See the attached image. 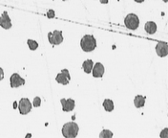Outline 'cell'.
I'll return each mask as SVG.
<instances>
[{
	"label": "cell",
	"instance_id": "obj_1",
	"mask_svg": "<svg viewBox=\"0 0 168 138\" xmlns=\"http://www.w3.org/2000/svg\"><path fill=\"white\" fill-rule=\"evenodd\" d=\"M80 127L75 122H69L63 125L62 127V135L65 138H75L78 134Z\"/></svg>",
	"mask_w": 168,
	"mask_h": 138
},
{
	"label": "cell",
	"instance_id": "obj_3",
	"mask_svg": "<svg viewBox=\"0 0 168 138\" xmlns=\"http://www.w3.org/2000/svg\"><path fill=\"white\" fill-rule=\"evenodd\" d=\"M124 24L127 29L129 30H137L140 26V19L137 15L135 14H129L127 15L124 19Z\"/></svg>",
	"mask_w": 168,
	"mask_h": 138
},
{
	"label": "cell",
	"instance_id": "obj_7",
	"mask_svg": "<svg viewBox=\"0 0 168 138\" xmlns=\"http://www.w3.org/2000/svg\"><path fill=\"white\" fill-rule=\"evenodd\" d=\"M10 83H11V86L13 88H15V87H19L21 85H24L25 84V80L23 78L20 77L18 73H14L12 76H11V79H10Z\"/></svg>",
	"mask_w": 168,
	"mask_h": 138
},
{
	"label": "cell",
	"instance_id": "obj_2",
	"mask_svg": "<svg viewBox=\"0 0 168 138\" xmlns=\"http://www.w3.org/2000/svg\"><path fill=\"white\" fill-rule=\"evenodd\" d=\"M80 46L84 52H92L96 47V41L92 35H85L80 41Z\"/></svg>",
	"mask_w": 168,
	"mask_h": 138
},
{
	"label": "cell",
	"instance_id": "obj_13",
	"mask_svg": "<svg viewBox=\"0 0 168 138\" xmlns=\"http://www.w3.org/2000/svg\"><path fill=\"white\" fill-rule=\"evenodd\" d=\"M134 105L137 108H141V107L144 106V105H145V97H143L141 95H137L135 97V99H134Z\"/></svg>",
	"mask_w": 168,
	"mask_h": 138
},
{
	"label": "cell",
	"instance_id": "obj_8",
	"mask_svg": "<svg viewBox=\"0 0 168 138\" xmlns=\"http://www.w3.org/2000/svg\"><path fill=\"white\" fill-rule=\"evenodd\" d=\"M12 20L8 15V12H3L2 15L0 16V26L5 30H9V29L12 28Z\"/></svg>",
	"mask_w": 168,
	"mask_h": 138
},
{
	"label": "cell",
	"instance_id": "obj_18",
	"mask_svg": "<svg viewBox=\"0 0 168 138\" xmlns=\"http://www.w3.org/2000/svg\"><path fill=\"white\" fill-rule=\"evenodd\" d=\"M40 105H41V99L39 97H35L34 99V106L35 107H38V106H40Z\"/></svg>",
	"mask_w": 168,
	"mask_h": 138
},
{
	"label": "cell",
	"instance_id": "obj_16",
	"mask_svg": "<svg viewBox=\"0 0 168 138\" xmlns=\"http://www.w3.org/2000/svg\"><path fill=\"white\" fill-rule=\"evenodd\" d=\"M27 43H28V46H29V48H30V50H32V51L36 50L37 47H38L37 41H33V39H28V41H27Z\"/></svg>",
	"mask_w": 168,
	"mask_h": 138
},
{
	"label": "cell",
	"instance_id": "obj_14",
	"mask_svg": "<svg viewBox=\"0 0 168 138\" xmlns=\"http://www.w3.org/2000/svg\"><path fill=\"white\" fill-rule=\"evenodd\" d=\"M93 66H94V62L92 60H87L82 63V69L87 74H90L92 72Z\"/></svg>",
	"mask_w": 168,
	"mask_h": 138
},
{
	"label": "cell",
	"instance_id": "obj_20",
	"mask_svg": "<svg viewBox=\"0 0 168 138\" xmlns=\"http://www.w3.org/2000/svg\"><path fill=\"white\" fill-rule=\"evenodd\" d=\"M160 136L162 138H168V127H165V129L162 131V132H161Z\"/></svg>",
	"mask_w": 168,
	"mask_h": 138
},
{
	"label": "cell",
	"instance_id": "obj_26",
	"mask_svg": "<svg viewBox=\"0 0 168 138\" xmlns=\"http://www.w3.org/2000/svg\"><path fill=\"white\" fill-rule=\"evenodd\" d=\"M63 1H66V0H63Z\"/></svg>",
	"mask_w": 168,
	"mask_h": 138
},
{
	"label": "cell",
	"instance_id": "obj_15",
	"mask_svg": "<svg viewBox=\"0 0 168 138\" xmlns=\"http://www.w3.org/2000/svg\"><path fill=\"white\" fill-rule=\"evenodd\" d=\"M103 107H104V110L106 111L111 112V111L114 110L115 106H114V103H113L112 100H110V99H105L104 102H103Z\"/></svg>",
	"mask_w": 168,
	"mask_h": 138
},
{
	"label": "cell",
	"instance_id": "obj_24",
	"mask_svg": "<svg viewBox=\"0 0 168 138\" xmlns=\"http://www.w3.org/2000/svg\"><path fill=\"white\" fill-rule=\"evenodd\" d=\"M14 108L15 110V108H17V103L16 102H14Z\"/></svg>",
	"mask_w": 168,
	"mask_h": 138
},
{
	"label": "cell",
	"instance_id": "obj_17",
	"mask_svg": "<svg viewBox=\"0 0 168 138\" xmlns=\"http://www.w3.org/2000/svg\"><path fill=\"white\" fill-rule=\"evenodd\" d=\"M113 136V132L109 130H103L100 133V138H111Z\"/></svg>",
	"mask_w": 168,
	"mask_h": 138
},
{
	"label": "cell",
	"instance_id": "obj_22",
	"mask_svg": "<svg viewBox=\"0 0 168 138\" xmlns=\"http://www.w3.org/2000/svg\"><path fill=\"white\" fill-rule=\"evenodd\" d=\"M108 1H109V0H100V2L101 4H107Z\"/></svg>",
	"mask_w": 168,
	"mask_h": 138
},
{
	"label": "cell",
	"instance_id": "obj_11",
	"mask_svg": "<svg viewBox=\"0 0 168 138\" xmlns=\"http://www.w3.org/2000/svg\"><path fill=\"white\" fill-rule=\"evenodd\" d=\"M104 66L100 63H96L95 66H93L92 69V73L94 78H101L104 74Z\"/></svg>",
	"mask_w": 168,
	"mask_h": 138
},
{
	"label": "cell",
	"instance_id": "obj_6",
	"mask_svg": "<svg viewBox=\"0 0 168 138\" xmlns=\"http://www.w3.org/2000/svg\"><path fill=\"white\" fill-rule=\"evenodd\" d=\"M18 108H19V112L22 115H26L28 114L29 112H31V110H32V104L30 102V100L28 98H22L19 102V106H18Z\"/></svg>",
	"mask_w": 168,
	"mask_h": 138
},
{
	"label": "cell",
	"instance_id": "obj_21",
	"mask_svg": "<svg viewBox=\"0 0 168 138\" xmlns=\"http://www.w3.org/2000/svg\"><path fill=\"white\" fill-rule=\"evenodd\" d=\"M4 79V71H3V69L0 67V81H2Z\"/></svg>",
	"mask_w": 168,
	"mask_h": 138
},
{
	"label": "cell",
	"instance_id": "obj_4",
	"mask_svg": "<svg viewBox=\"0 0 168 138\" xmlns=\"http://www.w3.org/2000/svg\"><path fill=\"white\" fill-rule=\"evenodd\" d=\"M48 39L49 42L52 45H59L61 44L63 41V36H62V31L55 30L54 32L48 33Z\"/></svg>",
	"mask_w": 168,
	"mask_h": 138
},
{
	"label": "cell",
	"instance_id": "obj_10",
	"mask_svg": "<svg viewBox=\"0 0 168 138\" xmlns=\"http://www.w3.org/2000/svg\"><path fill=\"white\" fill-rule=\"evenodd\" d=\"M60 103L62 106V110L65 112L74 110L75 106H76L75 100H73V99H61Z\"/></svg>",
	"mask_w": 168,
	"mask_h": 138
},
{
	"label": "cell",
	"instance_id": "obj_5",
	"mask_svg": "<svg viewBox=\"0 0 168 138\" xmlns=\"http://www.w3.org/2000/svg\"><path fill=\"white\" fill-rule=\"evenodd\" d=\"M70 80H71V76H70V73H69L68 69H63V70L60 73H58L55 77V81L58 84H63V85L69 84Z\"/></svg>",
	"mask_w": 168,
	"mask_h": 138
},
{
	"label": "cell",
	"instance_id": "obj_12",
	"mask_svg": "<svg viewBox=\"0 0 168 138\" xmlns=\"http://www.w3.org/2000/svg\"><path fill=\"white\" fill-rule=\"evenodd\" d=\"M144 29L147 34L153 35L157 32V24L154 21H148L144 25Z\"/></svg>",
	"mask_w": 168,
	"mask_h": 138
},
{
	"label": "cell",
	"instance_id": "obj_23",
	"mask_svg": "<svg viewBox=\"0 0 168 138\" xmlns=\"http://www.w3.org/2000/svg\"><path fill=\"white\" fill-rule=\"evenodd\" d=\"M135 1L137 2V3H142L144 0H135Z\"/></svg>",
	"mask_w": 168,
	"mask_h": 138
},
{
	"label": "cell",
	"instance_id": "obj_25",
	"mask_svg": "<svg viewBox=\"0 0 168 138\" xmlns=\"http://www.w3.org/2000/svg\"><path fill=\"white\" fill-rule=\"evenodd\" d=\"M163 1H164V2H167V0H163Z\"/></svg>",
	"mask_w": 168,
	"mask_h": 138
},
{
	"label": "cell",
	"instance_id": "obj_19",
	"mask_svg": "<svg viewBox=\"0 0 168 138\" xmlns=\"http://www.w3.org/2000/svg\"><path fill=\"white\" fill-rule=\"evenodd\" d=\"M46 15H47L48 18H54L55 16V13L54 10H49V11L47 12Z\"/></svg>",
	"mask_w": 168,
	"mask_h": 138
},
{
	"label": "cell",
	"instance_id": "obj_9",
	"mask_svg": "<svg viewBox=\"0 0 168 138\" xmlns=\"http://www.w3.org/2000/svg\"><path fill=\"white\" fill-rule=\"evenodd\" d=\"M156 52L159 57H166L168 54V44L165 41H160L158 42L156 46Z\"/></svg>",
	"mask_w": 168,
	"mask_h": 138
}]
</instances>
